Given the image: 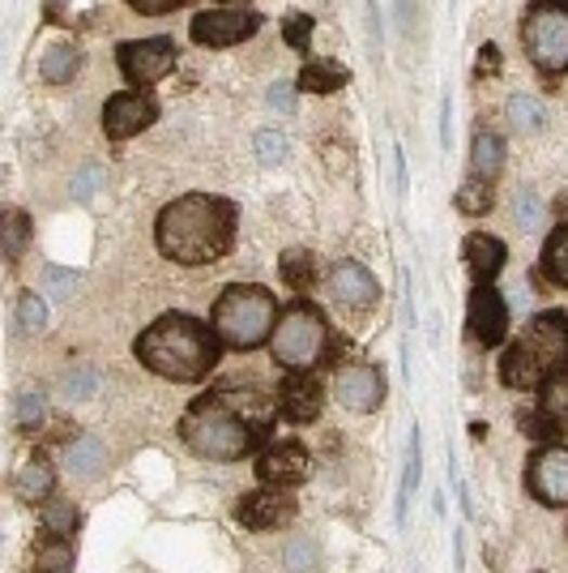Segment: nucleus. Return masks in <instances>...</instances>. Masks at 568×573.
Instances as JSON below:
<instances>
[{"label": "nucleus", "instance_id": "nucleus-1", "mask_svg": "<svg viewBox=\"0 0 568 573\" xmlns=\"http://www.w3.org/2000/svg\"><path fill=\"white\" fill-rule=\"evenodd\" d=\"M235 206L214 193H184L167 202L154 222L158 253L176 266H210L235 244Z\"/></svg>", "mask_w": 568, "mask_h": 573}, {"label": "nucleus", "instance_id": "nucleus-2", "mask_svg": "<svg viewBox=\"0 0 568 573\" xmlns=\"http://www.w3.org/2000/svg\"><path fill=\"white\" fill-rule=\"evenodd\" d=\"M133 356L154 377H167V381H206L218 368L222 339L214 334V326L189 317V313H163L158 321H150L138 334Z\"/></svg>", "mask_w": 568, "mask_h": 573}, {"label": "nucleus", "instance_id": "nucleus-3", "mask_svg": "<svg viewBox=\"0 0 568 573\" xmlns=\"http://www.w3.org/2000/svg\"><path fill=\"white\" fill-rule=\"evenodd\" d=\"M568 368V313L547 308L534 313L530 326L504 347L500 356V381L508 390H539L547 377Z\"/></svg>", "mask_w": 568, "mask_h": 573}, {"label": "nucleus", "instance_id": "nucleus-4", "mask_svg": "<svg viewBox=\"0 0 568 573\" xmlns=\"http://www.w3.org/2000/svg\"><path fill=\"white\" fill-rule=\"evenodd\" d=\"M180 436L206 462H240V458L253 454V445L261 436V424H253L240 411H231L227 407V394H210V398H197L184 411Z\"/></svg>", "mask_w": 568, "mask_h": 573}, {"label": "nucleus", "instance_id": "nucleus-5", "mask_svg": "<svg viewBox=\"0 0 568 573\" xmlns=\"http://www.w3.org/2000/svg\"><path fill=\"white\" fill-rule=\"evenodd\" d=\"M279 304L266 286L253 283H235L227 286L218 300H214L210 326L214 334L222 339V347L231 352H253L261 347L266 339H274V326H279Z\"/></svg>", "mask_w": 568, "mask_h": 573}, {"label": "nucleus", "instance_id": "nucleus-6", "mask_svg": "<svg viewBox=\"0 0 568 573\" xmlns=\"http://www.w3.org/2000/svg\"><path fill=\"white\" fill-rule=\"evenodd\" d=\"M270 343H274V359L286 372H312L330 352V326L321 308H312L308 300H295L291 308H283Z\"/></svg>", "mask_w": 568, "mask_h": 573}, {"label": "nucleus", "instance_id": "nucleus-7", "mask_svg": "<svg viewBox=\"0 0 568 573\" xmlns=\"http://www.w3.org/2000/svg\"><path fill=\"white\" fill-rule=\"evenodd\" d=\"M521 48L543 77L568 73V4L539 0L521 17Z\"/></svg>", "mask_w": 568, "mask_h": 573}, {"label": "nucleus", "instance_id": "nucleus-8", "mask_svg": "<svg viewBox=\"0 0 568 573\" xmlns=\"http://www.w3.org/2000/svg\"><path fill=\"white\" fill-rule=\"evenodd\" d=\"M257 30H261V13L248 4H227V9L197 13L189 26L193 43H202V48H235V43L253 39Z\"/></svg>", "mask_w": 568, "mask_h": 573}, {"label": "nucleus", "instance_id": "nucleus-9", "mask_svg": "<svg viewBox=\"0 0 568 573\" xmlns=\"http://www.w3.org/2000/svg\"><path fill=\"white\" fill-rule=\"evenodd\" d=\"M526 488L530 497L547 509H565L568 505V449L565 445H539L526 462Z\"/></svg>", "mask_w": 568, "mask_h": 573}, {"label": "nucleus", "instance_id": "nucleus-10", "mask_svg": "<svg viewBox=\"0 0 568 573\" xmlns=\"http://www.w3.org/2000/svg\"><path fill=\"white\" fill-rule=\"evenodd\" d=\"M116 61H120L125 81H133V90L138 86H154L158 77H167L171 65H176V43L167 35H158V39H129V43L116 48Z\"/></svg>", "mask_w": 568, "mask_h": 573}, {"label": "nucleus", "instance_id": "nucleus-11", "mask_svg": "<svg viewBox=\"0 0 568 573\" xmlns=\"http://www.w3.org/2000/svg\"><path fill=\"white\" fill-rule=\"evenodd\" d=\"M334 398H338L347 411H359V416L376 411V407L385 403V377H380V368H372V364H363V359L338 364V368H334Z\"/></svg>", "mask_w": 568, "mask_h": 573}, {"label": "nucleus", "instance_id": "nucleus-12", "mask_svg": "<svg viewBox=\"0 0 568 573\" xmlns=\"http://www.w3.org/2000/svg\"><path fill=\"white\" fill-rule=\"evenodd\" d=\"M158 120V103L145 94V90H120L103 103V133L112 142H125V138H138L150 125Z\"/></svg>", "mask_w": 568, "mask_h": 573}, {"label": "nucleus", "instance_id": "nucleus-13", "mask_svg": "<svg viewBox=\"0 0 568 573\" xmlns=\"http://www.w3.org/2000/svg\"><path fill=\"white\" fill-rule=\"evenodd\" d=\"M466 330L479 347H496L508 334V304L492 283H475L466 304Z\"/></svg>", "mask_w": 568, "mask_h": 573}, {"label": "nucleus", "instance_id": "nucleus-14", "mask_svg": "<svg viewBox=\"0 0 568 573\" xmlns=\"http://www.w3.org/2000/svg\"><path fill=\"white\" fill-rule=\"evenodd\" d=\"M308 471H312V462L299 441H270L257 458V480L266 488H299L308 480Z\"/></svg>", "mask_w": 568, "mask_h": 573}, {"label": "nucleus", "instance_id": "nucleus-15", "mask_svg": "<svg viewBox=\"0 0 568 573\" xmlns=\"http://www.w3.org/2000/svg\"><path fill=\"white\" fill-rule=\"evenodd\" d=\"M299 505L286 488H266V493H248L235 501V522L248 531H283L295 522Z\"/></svg>", "mask_w": 568, "mask_h": 573}, {"label": "nucleus", "instance_id": "nucleus-16", "mask_svg": "<svg viewBox=\"0 0 568 573\" xmlns=\"http://www.w3.org/2000/svg\"><path fill=\"white\" fill-rule=\"evenodd\" d=\"M325 407V390L312 372H286L279 381V416L286 424H312Z\"/></svg>", "mask_w": 568, "mask_h": 573}, {"label": "nucleus", "instance_id": "nucleus-17", "mask_svg": "<svg viewBox=\"0 0 568 573\" xmlns=\"http://www.w3.org/2000/svg\"><path fill=\"white\" fill-rule=\"evenodd\" d=\"M330 295H334V304H343V308H351V313H367L376 300H380V286L372 279V270L367 266H359V262H338L334 270H330Z\"/></svg>", "mask_w": 568, "mask_h": 573}, {"label": "nucleus", "instance_id": "nucleus-18", "mask_svg": "<svg viewBox=\"0 0 568 573\" xmlns=\"http://www.w3.org/2000/svg\"><path fill=\"white\" fill-rule=\"evenodd\" d=\"M462 253H466V266H470L475 283H496V275L504 270V262H508L504 240L492 235V231H470L462 240Z\"/></svg>", "mask_w": 568, "mask_h": 573}, {"label": "nucleus", "instance_id": "nucleus-19", "mask_svg": "<svg viewBox=\"0 0 568 573\" xmlns=\"http://www.w3.org/2000/svg\"><path fill=\"white\" fill-rule=\"evenodd\" d=\"M65 467H69V475H77V480L103 475V467H107V445H103L99 436H90V432L73 436L69 445H65Z\"/></svg>", "mask_w": 568, "mask_h": 573}, {"label": "nucleus", "instance_id": "nucleus-20", "mask_svg": "<svg viewBox=\"0 0 568 573\" xmlns=\"http://www.w3.org/2000/svg\"><path fill=\"white\" fill-rule=\"evenodd\" d=\"M351 81V73L343 69L338 61H308L299 77H295V86L299 90H308V94H334V90H343Z\"/></svg>", "mask_w": 568, "mask_h": 573}, {"label": "nucleus", "instance_id": "nucleus-21", "mask_svg": "<svg viewBox=\"0 0 568 573\" xmlns=\"http://www.w3.org/2000/svg\"><path fill=\"white\" fill-rule=\"evenodd\" d=\"M13 488H17L26 501H48V497H52V488H56V471H52V462H48L43 454H35V458L17 471Z\"/></svg>", "mask_w": 568, "mask_h": 573}, {"label": "nucleus", "instance_id": "nucleus-22", "mask_svg": "<svg viewBox=\"0 0 568 573\" xmlns=\"http://www.w3.org/2000/svg\"><path fill=\"white\" fill-rule=\"evenodd\" d=\"M500 167H504V142L488 129H475V142H470V176L479 180H496Z\"/></svg>", "mask_w": 568, "mask_h": 573}, {"label": "nucleus", "instance_id": "nucleus-23", "mask_svg": "<svg viewBox=\"0 0 568 573\" xmlns=\"http://www.w3.org/2000/svg\"><path fill=\"white\" fill-rule=\"evenodd\" d=\"M279 275H283V283L291 291H312L317 286V257L308 253V249H286L283 257H279Z\"/></svg>", "mask_w": 568, "mask_h": 573}, {"label": "nucleus", "instance_id": "nucleus-24", "mask_svg": "<svg viewBox=\"0 0 568 573\" xmlns=\"http://www.w3.org/2000/svg\"><path fill=\"white\" fill-rule=\"evenodd\" d=\"M539 270L547 275V283H556V286H565L568 291V222H560V227L547 235Z\"/></svg>", "mask_w": 568, "mask_h": 573}, {"label": "nucleus", "instance_id": "nucleus-25", "mask_svg": "<svg viewBox=\"0 0 568 573\" xmlns=\"http://www.w3.org/2000/svg\"><path fill=\"white\" fill-rule=\"evenodd\" d=\"M534 394H539V403H534V407H539L547 420H556L560 429H568V368L565 372H556V377H547Z\"/></svg>", "mask_w": 568, "mask_h": 573}, {"label": "nucleus", "instance_id": "nucleus-26", "mask_svg": "<svg viewBox=\"0 0 568 573\" xmlns=\"http://www.w3.org/2000/svg\"><path fill=\"white\" fill-rule=\"evenodd\" d=\"M61 394L69 398V403H86V398H94V390H99V368L94 364H69L65 372H61Z\"/></svg>", "mask_w": 568, "mask_h": 573}, {"label": "nucleus", "instance_id": "nucleus-27", "mask_svg": "<svg viewBox=\"0 0 568 573\" xmlns=\"http://www.w3.org/2000/svg\"><path fill=\"white\" fill-rule=\"evenodd\" d=\"M508 125H513V133H539V129L547 125L543 103L530 99V94H513V99H508Z\"/></svg>", "mask_w": 568, "mask_h": 573}, {"label": "nucleus", "instance_id": "nucleus-28", "mask_svg": "<svg viewBox=\"0 0 568 573\" xmlns=\"http://www.w3.org/2000/svg\"><path fill=\"white\" fill-rule=\"evenodd\" d=\"M81 65V56H77V48L73 43H56V48H48L43 52V61H39V73H43V81H69L73 73Z\"/></svg>", "mask_w": 568, "mask_h": 573}, {"label": "nucleus", "instance_id": "nucleus-29", "mask_svg": "<svg viewBox=\"0 0 568 573\" xmlns=\"http://www.w3.org/2000/svg\"><path fill=\"white\" fill-rule=\"evenodd\" d=\"M77 526V509L65 497H52L43 505V539H69Z\"/></svg>", "mask_w": 568, "mask_h": 573}, {"label": "nucleus", "instance_id": "nucleus-30", "mask_svg": "<svg viewBox=\"0 0 568 573\" xmlns=\"http://www.w3.org/2000/svg\"><path fill=\"white\" fill-rule=\"evenodd\" d=\"M43 420H48V394H43L39 385L22 390V394H17V429L35 432Z\"/></svg>", "mask_w": 568, "mask_h": 573}, {"label": "nucleus", "instance_id": "nucleus-31", "mask_svg": "<svg viewBox=\"0 0 568 573\" xmlns=\"http://www.w3.org/2000/svg\"><path fill=\"white\" fill-rule=\"evenodd\" d=\"M457 211H462V215H488V211H492V180L470 176V180L457 189Z\"/></svg>", "mask_w": 568, "mask_h": 573}, {"label": "nucleus", "instance_id": "nucleus-32", "mask_svg": "<svg viewBox=\"0 0 568 573\" xmlns=\"http://www.w3.org/2000/svg\"><path fill=\"white\" fill-rule=\"evenodd\" d=\"M419 488V429H411V445H406V471H402V493H398V522H406V501Z\"/></svg>", "mask_w": 568, "mask_h": 573}, {"label": "nucleus", "instance_id": "nucleus-33", "mask_svg": "<svg viewBox=\"0 0 568 573\" xmlns=\"http://www.w3.org/2000/svg\"><path fill=\"white\" fill-rule=\"evenodd\" d=\"M513 218H517L521 231H539V222L547 218V206H543V198L534 189H517L513 193Z\"/></svg>", "mask_w": 568, "mask_h": 573}, {"label": "nucleus", "instance_id": "nucleus-34", "mask_svg": "<svg viewBox=\"0 0 568 573\" xmlns=\"http://www.w3.org/2000/svg\"><path fill=\"white\" fill-rule=\"evenodd\" d=\"M35 573H73L69 539H43V548L35 557Z\"/></svg>", "mask_w": 568, "mask_h": 573}, {"label": "nucleus", "instance_id": "nucleus-35", "mask_svg": "<svg viewBox=\"0 0 568 573\" xmlns=\"http://www.w3.org/2000/svg\"><path fill=\"white\" fill-rule=\"evenodd\" d=\"M17 330L22 334H43L48 330V304L39 295H22L17 300Z\"/></svg>", "mask_w": 568, "mask_h": 573}, {"label": "nucleus", "instance_id": "nucleus-36", "mask_svg": "<svg viewBox=\"0 0 568 573\" xmlns=\"http://www.w3.org/2000/svg\"><path fill=\"white\" fill-rule=\"evenodd\" d=\"M26 240H30V222L22 211H9L4 215V257L9 262H17L22 253H26Z\"/></svg>", "mask_w": 568, "mask_h": 573}, {"label": "nucleus", "instance_id": "nucleus-37", "mask_svg": "<svg viewBox=\"0 0 568 573\" xmlns=\"http://www.w3.org/2000/svg\"><path fill=\"white\" fill-rule=\"evenodd\" d=\"M283 565L291 573H308L317 570V544L308 539V535H295L291 544L283 548Z\"/></svg>", "mask_w": 568, "mask_h": 573}, {"label": "nucleus", "instance_id": "nucleus-38", "mask_svg": "<svg viewBox=\"0 0 568 573\" xmlns=\"http://www.w3.org/2000/svg\"><path fill=\"white\" fill-rule=\"evenodd\" d=\"M283 39H286L291 52H308V39H312V13H286Z\"/></svg>", "mask_w": 568, "mask_h": 573}, {"label": "nucleus", "instance_id": "nucleus-39", "mask_svg": "<svg viewBox=\"0 0 568 573\" xmlns=\"http://www.w3.org/2000/svg\"><path fill=\"white\" fill-rule=\"evenodd\" d=\"M521 432H526V436H534V441H543V445H552V441H556L565 429H560L556 420H547L539 407H530V411H521Z\"/></svg>", "mask_w": 568, "mask_h": 573}, {"label": "nucleus", "instance_id": "nucleus-40", "mask_svg": "<svg viewBox=\"0 0 568 573\" xmlns=\"http://www.w3.org/2000/svg\"><path fill=\"white\" fill-rule=\"evenodd\" d=\"M253 145H257V158H261L266 167H274V163H283L286 158V138L283 133H274V129H261V133L253 138Z\"/></svg>", "mask_w": 568, "mask_h": 573}, {"label": "nucleus", "instance_id": "nucleus-41", "mask_svg": "<svg viewBox=\"0 0 568 573\" xmlns=\"http://www.w3.org/2000/svg\"><path fill=\"white\" fill-rule=\"evenodd\" d=\"M43 286H48L52 300H69L73 291H77V275L65 270V266H48V270H43Z\"/></svg>", "mask_w": 568, "mask_h": 573}, {"label": "nucleus", "instance_id": "nucleus-42", "mask_svg": "<svg viewBox=\"0 0 568 573\" xmlns=\"http://www.w3.org/2000/svg\"><path fill=\"white\" fill-rule=\"evenodd\" d=\"M99 180H103V167H86V171H77V176H73V184H69V198H73V202H86V198H94Z\"/></svg>", "mask_w": 568, "mask_h": 573}, {"label": "nucleus", "instance_id": "nucleus-43", "mask_svg": "<svg viewBox=\"0 0 568 573\" xmlns=\"http://www.w3.org/2000/svg\"><path fill=\"white\" fill-rule=\"evenodd\" d=\"M180 4H184V0H129V9L142 13V17H163V13L180 9Z\"/></svg>", "mask_w": 568, "mask_h": 573}, {"label": "nucleus", "instance_id": "nucleus-44", "mask_svg": "<svg viewBox=\"0 0 568 573\" xmlns=\"http://www.w3.org/2000/svg\"><path fill=\"white\" fill-rule=\"evenodd\" d=\"M270 107H274V112H291V107H295V94H291V81H274V86H270Z\"/></svg>", "mask_w": 568, "mask_h": 573}, {"label": "nucleus", "instance_id": "nucleus-45", "mask_svg": "<svg viewBox=\"0 0 568 573\" xmlns=\"http://www.w3.org/2000/svg\"><path fill=\"white\" fill-rule=\"evenodd\" d=\"M496 65H500L496 43H488V48H483V65H475V73H479V77H483V73H496Z\"/></svg>", "mask_w": 568, "mask_h": 573}, {"label": "nucleus", "instance_id": "nucleus-46", "mask_svg": "<svg viewBox=\"0 0 568 573\" xmlns=\"http://www.w3.org/2000/svg\"><path fill=\"white\" fill-rule=\"evenodd\" d=\"M61 4H65V0H48V9H61Z\"/></svg>", "mask_w": 568, "mask_h": 573}, {"label": "nucleus", "instance_id": "nucleus-47", "mask_svg": "<svg viewBox=\"0 0 568 573\" xmlns=\"http://www.w3.org/2000/svg\"><path fill=\"white\" fill-rule=\"evenodd\" d=\"M556 4H568V0H556Z\"/></svg>", "mask_w": 568, "mask_h": 573}]
</instances>
